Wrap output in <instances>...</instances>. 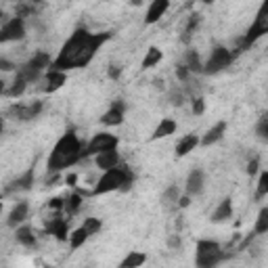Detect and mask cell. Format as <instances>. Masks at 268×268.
<instances>
[{
	"label": "cell",
	"instance_id": "1",
	"mask_svg": "<svg viewBox=\"0 0 268 268\" xmlns=\"http://www.w3.org/2000/svg\"><path fill=\"white\" fill-rule=\"evenodd\" d=\"M111 38L109 32H103V34H92L88 30H76L72 36L67 38V42L61 46L57 59L52 61V65L48 69H55V72H69V69H82L86 67L92 59L96 50L101 48L105 42Z\"/></svg>",
	"mask_w": 268,
	"mask_h": 268
},
{
	"label": "cell",
	"instance_id": "2",
	"mask_svg": "<svg viewBox=\"0 0 268 268\" xmlns=\"http://www.w3.org/2000/svg\"><path fill=\"white\" fill-rule=\"evenodd\" d=\"M84 157V147L74 130H67L59 140L48 157V174H57L65 168H72Z\"/></svg>",
	"mask_w": 268,
	"mask_h": 268
},
{
	"label": "cell",
	"instance_id": "3",
	"mask_svg": "<svg viewBox=\"0 0 268 268\" xmlns=\"http://www.w3.org/2000/svg\"><path fill=\"white\" fill-rule=\"evenodd\" d=\"M132 185H134V174L126 166H118V168L107 170L88 195H105L111 191H124L126 193V191L132 189Z\"/></svg>",
	"mask_w": 268,
	"mask_h": 268
},
{
	"label": "cell",
	"instance_id": "4",
	"mask_svg": "<svg viewBox=\"0 0 268 268\" xmlns=\"http://www.w3.org/2000/svg\"><path fill=\"white\" fill-rule=\"evenodd\" d=\"M224 258L227 256H224L220 243L211 241V239H201V241H197V247H195L197 268H216Z\"/></svg>",
	"mask_w": 268,
	"mask_h": 268
},
{
	"label": "cell",
	"instance_id": "5",
	"mask_svg": "<svg viewBox=\"0 0 268 268\" xmlns=\"http://www.w3.org/2000/svg\"><path fill=\"white\" fill-rule=\"evenodd\" d=\"M266 11H268V5H262V9H260V13H258V17H256V21L251 23V27L247 30V34L237 42V48L231 50L233 57H237L239 52L247 50V48L253 44V42L260 40L264 34H268V17H266Z\"/></svg>",
	"mask_w": 268,
	"mask_h": 268
},
{
	"label": "cell",
	"instance_id": "6",
	"mask_svg": "<svg viewBox=\"0 0 268 268\" xmlns=\"http://www.w3.org/2000/svg\"><path fill=\"white\" fill-rule=\"evenodd\" d=\"M233 59H235L233 52H231L227 46H216L214 50H211L207 63L203 65V74L214 76V74L222 72V69H227V67L233 63Z\"/></svg>",
	"mask_w": 268,
	"mask_h": 268
},
{
	"label": "cell",
	"instance_id": "7",
	"mask_svg": "<svg viewBox=\"0 0 268 268\" xmlns=\"http://www.w3.org/2000/svg\"><path fill=\"white\" fill-rule=\"evenodd\" d=\"M118 136L109 134V132H98L90 138V143L84 147V157H88V155H98L103 151H111V149H118Z\"/></svg>",
	"mask_w": 268,
	"mask_h": 268
},
{
	"label": "cell",
	"instance_id": "8",
	"mask_svg": "<svg viewBox=\"0 0 268 268\" xmlns=\"http://www.w3.org/2000/svg\"><path fill=\"white\" fill-rule=\"evenodd\" d=\"M25 21L19 17H13L7 23H3L0 27V44H7V42H17L25 38Z\"/></svg>",
	"mask_w": 268,
	"mask_h": 268
},
{
	"label": "cell",
	"instance_id": "9",
	"mask_svg": "<svg viewBox=\"0 0 268 268\" xmlns=\"http://www.w3.org/2000/svg\"><path fill=\"white\" fill-rule=\"evenodd\" d=\"M42 109H44V105H42V101H34L30 105H11L9 109V116L13 120H19V122H32L34 118H38L42 114Z\"/></svg>",
	"mask_w": 268,
	"mask_h": 268
},
{
	"label": "cell",
	"instance_id": "10",
	"mask_svg": "<svg viewBox=\"0 0 268 268\" xmlns=\"http://www.w3.org/2000/svg\"><path fill=\"white\" fill-rule=\"evenodd\" d=\"M203 182H205V174L199 170V168H195V170H191V172H189V176H187L185 195H189V197L201 195V191H203Z\"/></svg>",
	"mask_w": 268,
	"mask_h": 268
},
{
	"label": "cell",
	"instance_id": "11",
	"mask_svg": "<svg viewBox=\"0 0 268 268\" xmlns=\"http://www.w3.org/2000/svg\"><path fill=\"white\" fill-rule=\"evenodd\" d=\"M124 111H126L124 101H114V105L109 107V111L101 118V124L103 126H120L124 122Z\"/></svg>",
	"mask_w": 268,
	"mask_h": 268
},
{
	"label": "cell",
	"instance_id": "12",
	"mask_svg": "<svg viewBox=\"0 0 268 268\" xmlns=\"http://www.w3.org/2000/svg\"><path fill=\"white\" fill-rule=\"evenodd\" d=\"M94 164H96V168H101L103 172L111 170V168H118L120 166V153H118V149L103 151V153L94 155Z\"/></svg>",
	"mask_w": 268,
	"mask_h": 268
},
{
	"label": "cell",
	"instance_id": "13",
	"mask_svg": "<svg viewBox=\"0 0 268 268\" xmlns=\"http://www.w3.org/2000/svg\"><path fill=\"white\" fill-rule=\"evenodd\" d=\"M27 216H30V203H27V201H19L15 207L11 209L7 224H9L11 229H17L19 224H23L27 220Z\"/></svg>",
	"mask_w": 268,
	"mask_h": 268
},
{
	"label": "cell",
	"instance_id": "14",
	"mask_svg": "<svg viewBox=\"0 0 268 268\" xmlns=\"http://www.w3.org/2000/svg\"><path fill=\"white\" fill-rule=\"evenodd\" d=\"M224 132H227V122H218V124H214V126H211V128L199 138V145H203V147L216 145L218 140L224 136Z\"/></svg>",
	"mask_w": 268,
	"mask_h": 268
},
{
	"label": "cell",
	"instance_id": "15",
	"mask_svg": "<svg viewBox=\"0 0 268 268\" xmlns=\"http://www.w3.org/2000/svg\"><path fill=\"white\" fill-rule=\"evenodd\" d=\"M233 218V199L231 197H224V199L218 203V207L211 211V222H227V220H231Z\"/></svg>",
	"mask_w": 268,
	"mask_h": 268
},
{
	"label": "cell",
	"instance_id": "16",
	"mask_svg": "<svg viewBox=\"0 0 268 268\" xmlns=\"http://www.w3.org/2000/svg\"><path fill=\"white\" fill-rule=\"evenodd\" d=\"M34 187V168L25 170L21 176H17L15 180L11 182L7 187V193H13V191H30Z\"/></svg>",
	"mask_w": 268,
	"mask_h": 268
},
{
	"label": "cell",
	"instance_id": "17",
	"mask_svg": "<svg viewBox=\"0 0 268 268\" xmlns=\"http://www.w3.org/2000/svg\"><path fill=\"white\" fill-rule=\"evenodd\" d=\"M170 9V3L168 0H155V3H151L149 11H147V15H145V23L151 25V23H157L162 17H164V13Z\"/></svg>",
	"mask_w": 268,
	"mask_h": 268
},
{
	"label": "cell",
	"instance_id": "18",
	"mask_svg": "<svg viewBox=\"0 0 268 268\" xmlns=\"http://www.w3.org/2000/svg\"><path fill=\"white\" fill-rule=\"evenodd\" d=\"M46 231L57 237V241H67V237H69L67 235V220L61 218V216L50 218V222L46 224Z\"/></svg>",
	"mask_w": 268,
	"mask_h": 268
},
{
	"label": "cell",
	"instance_id": "19",
	"mask_svg": "<svg viewBox=\"0 0 268 268\" xmlns=\"http://www.w3.org/2000/svg\"><path fill=\"white\" fill-rule=\"evenodd\" d=\"M15 239H17V243H21L23 247L27 249H32L36 247V235H34V229L30 227V224H21V227H17V233H15Z\"/></svg>",
	"mask_w": 268,
	"mask_h": 268
},
{
	"label": "cell",
	"instance_id": "20",
	"mask_svg": "<svg viewBox=\"0 0 268 268\" xmlns=\"http://www.w3.org/2000/svg\"><path fill=\"white\" fill-rule=\"evenodd\" d=\"M176 132V122L170 120V118H164L159 124H157V128L153 130L151 134V140H159V138H166V136H170Z\"/></svg>",
	"mask_w": 268,
	"mask_h": 268
},
{
	"label": "cell",
	"instance_id": "21",
	"mask_svg": "<svg viewBox=\"0 0 268 268\" xmlns=\"http://www.w3.org/2000/svg\"><path fill=\"white\" fill-rule=\"evenodd\" d=\"M197 145H199V136H197V134H187L185 138L178 140V145H176V157H185V155H189Z\"/></svg>",
	"mask_w": 268,
	"mask_h": 268
},
{
	"label": "cell",
	"instance_id": "22",
	"mask_svg": "<svg viewBox=\"0 0 268 268\" xmlns=\"http://www.w3.org/2000/svg\"><path fill=\"white\" fill-rule=\"evenodd\" d=\"M182 65L189 69V74H203V63L199 59V55H197V50H193V48L185 52V61H182Z\"/></svg>",
	"mask_w": 268,
	"mask_h": 268
},
{
	"label": "cell",
	"instance_id": "23",
	"mask_svg": "<svg viewBox=\"0 0 268 268\" xmlns=\"http://www.w3.org/2000/svg\"><path fill=\"white\" fill-rule=\"evenodd\" d=\"M65 82H67V74H63V72H55V69H48L44 90H46V92H55V90H59Z\"/></svg>",
	"mask_w": 268,
	"mask_h": 268
},
{
	"label": "cell",
	"instance_id": "24",
	"mask_svg": "<svg viewBox=\"0 0 268 268\" xmlns=\"http://www.w3.org/2000/svg\"><path fill=\"white\" fill-rule=\"evenodd\" d=\"M25 65H30L32 69H36V72H40V74H42L46 67H50V65H52V59H50V55H48V52H42V50H40V52H36L34 57H32L30 61H27Z\"/></svg>",
	"mask_w": 268,
	"mask_h": 268
},
{
	"label": "cell",
	"instance_id": "25",
	"mask_svg": "<svg viewBox=\"0 0 268 268\" xmlns=\"http://www.w3.org/2000/svg\"><path fill=\"white\" fill-rule=\"evenodd\" d=\"M145 262H147V256L143 251H130L128 256L118 264V268H140Z\"/></svg>",
	"mask_w": 268,
	"mask_h": 268
},
{
	"label": "cell",
	"instance_id": "26",
	"mask_svg": "<svg viewBox=\"0 0 268 268\" xmlns=\"http://www.w3.org/2000/svg\"><path fill=\"white\" fill-rule=\"evenodd\" d=\"M80 205H82V195L80 193H72L63 201V211H65L67 216H72V214H76V211L80 209Z\"/></svg>",
	"mask_w": 268,
	"mask_h": 268
},
{
	"label": "cell",
	"instance_id": "27",
	"mask_svg": "<svg viewBox=\"0 0 268 268\" xmlns=\"http://www.w3.org/2000/svg\"><path fill=\"white\" fill-rule=\"evenodd\" d=\"M86 241H88V233L84 231L82 227L76 229L74 233H69V247H72V249H80Z\"/></svg>",
	"mask_w": 268,
	"mask_h": 268
},
{
	"label": "cell",
	"instance_id": "28",
	"mask_svg": "<svg viewBox=\"0 0 268 268\" xmlns=\"http://www.w3.org/2000/svg\"><path fill=\"white\" fill-rule=\"evenodd\" d=\"M162 50L157 48V46H151L149 50H147V55H145V59H143V69H151V67H155L159 61H162Z\"/></svg>",
	"mask_w": 268,
	"mask_h": 268
},
{
	"label": "cell",
	"instance_id": "29",
	"mask_svg": "<svg viewBox=\"0 0 268 268\" xmlns=\"http://www.w3.org/2000/svg\"><path fill=\"white\" fill-rule=\"evenodd\" d=\"M25 88H27V82H23L21 78H15V82H13L11 86L5 90V94L11 96V98H17V96H21L25 92Z\"/></svg>",
	"mask_w": 268,
	"mask_h": 268
},
{
	"label": "cell",
	"instance_id": "30",
	"mask_svg": "<svg viewBox=\"0 0 268 268\" xmlns=\"http://www.w3.org/2000/svg\"><path fill=\"white\" fill-rule=\"evenodd\" d=\"M268 231V207H262L258 220H256V227H253V233L256 235H264Z\"/></svg>",
	"mask_w": 268,
	"mask_h": 268
},
{
	"label": "cell",
	"instance_id": "31",
	"mask_svg": "<svg viewBox=\"0 0 268 268\" xmlns=\"http://www.w3.org/2000/svg\"><path fill=\"white\" fill-rule=\"evenodd\" d=\"M82 229L88 233V237H92V235H96V233H101L103 222L98 220V218H86V220H84V224H82Z\"/></svg>",
	"mask_w": 268,
	"mask_h": 268
},
{
	"label": "cell",
	"instance_id": "32",
	"mask_svg": "<svg viewBox=\"0 0 268 268\" xmlns=\"http://www.w3.org/2000/svg\"><path fill=\"white\" fill-rule=\"evenodd\" d=\"M180 195H182L180 189H178L176 185H172V187H168V191L164 193L162 201H164V203H178V197H180Z\"/></svg>",
	"mask_w": 268,
	"mask_h": 268
},
{
	"label": "cell",
	"instance_id": "33",
	"mask_svg": "<svg viewBox=\"0 0 268 268\" xmlns=\"http://www.w3.org/2000/svg\"><path fill=\"white\" fill-rule=\"evenodd\" d=\"M268 195V172L262 170L260 172V180H258V191H256V197L258 199H262V197Z\"/></svg>",
	"mask_w": 268,
	"mask_h": 268
},
{
	"label": "cell",
	"instance_id": "34",
	"mask_svg": "<svg viewBox=\"0 0 268 268\" xmlns=\"http://www.w3.org/2000/svg\"><path fill=\"white\" fill-rule=\"evenodd\" d=\"M201 23V17L199 15H191V19H189V25H187V30H185V34H182V42H189L191 40V34H193V30L197 25Z\"/></svg>",
	"mask_w": 268,
	"mask_h": 268
},
{
	"label": "cell",
	"instance_id": "35",
	"mask_svg": "<svg viewBox=\"0 0 268 268\" xmlns=\"http://www.w3.org/2000/svg\"><path fill=\"white\" fill-rule=\"evenodd\" d=\"M256 132H258V138H260V140H268V118H266V116H262V118L258 120Z\"/></svg>",
	"mask_w": 268,
	"mask_h": 268
},
{
	"label": "cell",
	"instance_id": "36",
	"mask_svg": "<svg viewBox=\"0 0 268 268\" xmlns=\"http://www.w3.org/2000/svg\"><path fill=\"white\" fill-rule=\"evenodd\" d=\"M170 103L174 107H180L182 103H185V90H170Z\"/></svg>",
	"mask_w": 268,
	"mask_h": 268
},
{
	"label": "cell",
	"instance_id": "37",
	"mask_svg": "<svg viewBox=\"0 0 268 268\" xmlns=\"http://www.w3.org/2000/svg\"><path fill=\"white\" fill-rule=\"evenodd\" d=\"M189 78H191L189 69L182 65V63H178V65H176V80H178L180 84H185V82H189Z\"/></svg>",
	"mask_w": 268,
	"mask_h": 268
},
{
	"label": "cell",
	"instance_id": "38",
	"mask_svg": "<svg viewBox=\"0 0 268 268\" xmlns=\"http://www.w3.org/2000/svg\"><path fill=\"white\" fill-rule=\"evenodd\" d=\"M203 111H205V101H203V96H195V98H193V114H195V116H203Z\"/></svg>",
	"mask_w": 268,
	"mask_h": 268
},
{
	"label": "cell",
	"instance_id": "39",
	"mask_svg": "<svg viewBox=\"0 0 268 268\" xmlns=\"http://www.w3.org/2000/svg\"><path fill=\"white\" fill-rule=\"evenodd\" d=\"M32 13H34V7H30V5H17V9H15V17L23 19V17H27V15H32Z\"/></svg>",
	"mask_w": 268,
	"mask_h": 268
},
{
	"label": "cell",
	"instance_id": "40",
	"mask_svg": "<svg viewBox=\"0 0 268 268\" xmlns=\"http://www.w3.org/2000/svg\"><path fill=\"white\" fill-rule=\"evenodd\" d=\"M258 172H260V159L253 157V159H249V164H247V174H249V176H256Z\"/></svg>",
	"mask_w": 268,
	"mask_h": 268
},
{
	"label": "cell",
	"instance_id": "41",
	"mask_svg": "<svg viewBox=\"0 0 268 268\" xmlns=\"http://www.w3.org/2000/svg\"><path fill=\"white\" fill-rule=\"evenodd\" d=\"M15 69H17V65L13 63V61L0 57V72H15Z\"/></svg>",
	"mask_w": 268,
	"mask_h": 268
},
{
	"label": "cell",
	"instance_id": "42",
	"mask_svg": "<svg viewBox=\"0 0 268 268\" xmlns=\"http://www.w3.org/2000/svg\"><path fill=\"white\" fill-rule=\"evenodd\" d=\"M107 76H109L111 80H120V76H122V69H120L118 65H109V67H107Z\"/></svg>",
	"mask_w": 268,
	"mask_h": 268
},
{
	"label": "cell",
	"instance_id": "43",
	"mask_svg": "<svg viewBox=\"0 0 268 268\" xmlns=\"http://www.w3.org/2000/svg\"><path fill=\"white\" fill-rule=\"evenodd\" d=\"M63 201L65 199H61V197H52V199L48 201V207L50 209H63Z\"/></svg>",
	"mask_w": 268,
	"mask_h": 268
},
{
	"label": "cell",
	"instance_id": "44",
	"mask_svg": "<svg viewBox=\"0 0 268 268\" xmlns=\"http://www.w3.org/2000/svg\"><path fill=\"white\" fill-rule=\"evenodd\" d=\"M168 247H172V249L180 247V237L178 235H170V237H168Z\"/></svg>",
	"mask_w": 268,
	"mask_h": 268
},
{
	"label": "cell",
	"instance_id": "45",
	"mask_svg": "<svg viewBox=\"0 0 268 268\" xmlns=\"http://www.w3.org/2000/svg\"><path fill=\"white\" fill-rule=\"evenodd\" d=\"M191 205V197L189 195H180L178 197V207H189Z\"/></svg>",
	"mask_w": 268,
	"mask_h": 268
},
{
	"label": "cell",
	"instance_id": "46",
	"mask_svg": "<svg viewBox=\"0 0 268 268\" xmlns=\"http://www.w3.org/2000/svg\"><path fill=\"white\" fill-rule=\"evenodd\" d=\"M67 185H72V187H76V180H78V176L76 174H67Z\"/></svg>",
	"mask_w": 268,
	"mask_h": 268
},
{
	"label": "cell",
	"instance_id": "47",
	"mask_svg": "<svg viewBox=\"0 0 268 268\" xmlns=\"http://www.w3.org/2000/svg\"><path fill=\"white\" fill-rule=\"evenodd\" d=\"M7 21H9V19H7V13L0 9V23H7Z\"/></svg>",
	"mask_w": 268,
	"mask_h": 268
},
{
	"label": "cell",
	"instance_id": "48",
	"mask_svg": "<svg viewBox=\"0 0 268 268\" xmlns=\"http://www.w3.org/2000/svg\"><path fill=\"white\" fill-rule=\"evenodd\" d=\"M5 90H7V88H5V80H0V96L5 94Z\"/></svg>",
	"mask_w": 268,
	"mask_h": 268
},
{
	"label": "cell",
	"instance_id": "49",
	"mask_svg": "<svg viewBox=\"0 0 268 268\" xmlns=\"http://www.w3.org/2000/svg\"><path fill=\"white\" fill-rule=\"evenodd\" d=\"M3 130H5V126H3V120H0V134H3Z\"/></svg>",
	"mask_w": 268,
	"mask_h": 268
},
{
	"label": "cell",
	"instance_id": "50",
	"mask_svg": "<svg viewBox=\"0 0 268 268\" xmlns=\"http://www.w3.org/2000/svg\"><path fill=\"white\" fill-rule=\"evenodd\" d=\"M0 214H3V203H0Z\"/></svg>",
	"mask_w": 268,
	"mask_h": 268
},
{
	"label": "cell",
	"instance_id": "51",
	"mask_svg": "<svg viewBox=\"0 0 268 268\" xmlns=\"http://www.w3.org/2000/svg\"><path fill=\"white\" fill-rule=\"evenodd\" d=\"M46 268H52V266H46Z\"/></svg>",
	"mask_w": 268,
	"mask_h": 268
}]
</instances>
